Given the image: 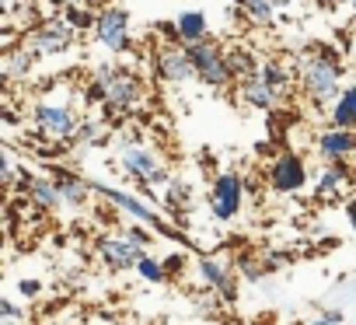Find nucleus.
Returning <instances> with one entry per match:
<instances>
[{"label": "nucleus", "instance_id": "obj_1", "mask_svg": "<svg viewBox=\"0 0 356 325\" xmlns=\"http://www.w3.org/2000/svg\"><path fill=\"white\" fill-rule=\"evenodd\" d=\"M297 84L300 91L307 95L311 105L318 109H328L339 91L346 88V60L335 46L328 42H318L311 46L304 56H300V67H297Z\"/></svg>", "mask_w": 356, "mask_h": 325}, {"label": "nucleus", "instance_id": "obj_2", "mask_svg": "<svg viewBox=\"0 0 356 325\" xmlns=\"http://www.w3.org/2000/svg\"><path fill=\"white\" fill-rule=\"evenodd\" d=\"M91 189H95V196H102L108 207H115V210H119V214H126L129 221H140V224H147V228H154V231H161V235L175 238L178 245H189V238H186L182 231H178V228H171V224L161 217V210H157L147 196H133V193L115 189V186L98 182V179H91Z\"/></svg>", "mask_w": 356, "mask_h": 325}, {"label": "nucleus", "instance_id": "obj_3", "mask_svg": "<svg viewBox=\"0 0 356 325\" xmlns=\"http://www.w3.org/2000/svg\"><path fill=\"white\" fill-rule=\"evenodd\" d=\"M91 35H95L98 49H105L108 56H122V53H129L136 46L133 42V18L119 4L98 8V22H95V32Z\"/></svg>", "mask_w": 356, "mask_h": 325}, {"label": "nucleus", "instance_id": "obj_4", "mask_svg": "<svg viewBox=\"0 0 356 325\" xmlns=\"http://www.w3.org/2000/svg\"><path fill=\"white\" fill-rule=\"evenodd\" d=\"M189 49V60L196 67V81L210 91H224L234 84V74H231V63H227V53L220 49L217 39H203V42H193L186 46Z\"/></svg>", "mask_w": 356, "mask_h": 325}, {"label": "nucleus", "instance_id": "obj_5", "mask_svg": "<svg viewBox=\"0 0 356 325\" xmlns=\"http://www.w3.org/2000/svg\"><path fill=\"white\" fill-rule=\"evenodd\" d=\"M81 112L70 105V102H35L32 105V126L42 133V136H49V140H56V143H74V136H77V129H81Z\"/></svg>", "mask_w": 356, "mask_h": 325}, {"label": "nucleus", "instance_id": "obj_6", "mask_svg": "<svg viewBox=\"0 0 356 325\" xmlns=\"http://www.w3.org/2000/svg\"><path fill=\"white\" fill-rule=\"evenodd\" d=\"M311 182V172H307V161L297 154V150H280L269 157V168H266V186L276 193V196H297L304 193Z\"/></svg>", "mask_w": 356, "mask_h": 325}, {"label": "nucleus", "instance_id": "obj_7", "mask_svg": "<svg viewBox=\"0 0 356 325\" xmlns=\"http://www.w3.org/2000/svg\"><path fill=\"white\" fill-rule=\"evenodd\" d=\"M22 42L39 56V60H53V56H63L67 49H74V42H77V32L60 18V15H49L42 25H35V29H29L25 35H22Z\"/></svg>", "mask_w": 356, "mask_h": 325}, {"label": "nucleus", "instance_id": "obj_8", "mask_svg": "<svg viewBox=\"0 0 356 325\" xmlns=\"http://www.w3.org/2000/svg\"><path fill=\"white\" fill-rule=\"evenodd\" d=\"M245 175H238V172H217L213 175V182H210V214H213V221H220V224H231L238 214H241V207H245Z\"/></svg>", "mask_w": 356, "mask_h": 325}, {"label": "nucleus", "instance_id": "obj_9", "mask_svg": "<svg viewBox=\"0 0 356 325\" xmlns=\"http://www.w3.org/2000/svg\"><path fill=\"white\" fill-rule=\"evenodd\" d=\"M150 67H154V77L164 84V88H178V84H189L196 77V67L189 60V49L182 42H161L150 56Z\"/></svg>", "mask_w": 356, "mask_h": 325}, {"label": "nucleus", "instance_id": "obj_10", "mask_svg": "<svg viewBox=\"0 0 356 325\" xmlns=\"http://www.w3.org/2000/svg\"><path fill=\"white\" fill-rule=\"evenodd\" d=\"M143 98H147L143 77L136 70H129V67H119V74L108 81V105H105V112L108 116H129L133 109L143 105Z\"/></svg>", "mask_w": 356, "mask_h": 325}, {"label": "nucleus", "instance_id": "obj_11", "mask_svg": "<svg viewBox=\"0 0 356 325\" xmlns=\"http://www.w3.org/2000/svg\"><path fill=\"white\" fill-rule=\"evenodd\" d=\"M196 273L207 283V290H213L224 304H234L238 301V276H234V266L227 259H220V255H200L196 259Z\"/></svg>", "mask_w": 356, "mask_h": 325}, {"label": "nucleus", "instance_id": "obj_12", "mask_svg": "<svg viewBox=\"0 0 356 325\" xmlns=\"http://www.w3.org/2000/svg\"><path fill=\"white\" fill-rule=\"evenodd\" d=\"M161 165H164V161H161V154H157L150 143H129V147H119V168H122V175L133 179L136 186H147Z\"/></svg>", "mask_w": 356, "mask_h": 325}, {"label": "nucleus", "instance_id": "obj_13", "mask_svg": "<svg viewBox=\"0 0 356 325\" xmlns=\"http://www.w3.org/2000/svg\"><path fill=\"white\" fill-rule=\"evenodd\" d=\"M18 189L25 193V200L32 207H39V214H53V210L63 207V196H60V189H56V182H53L49 172H29V168H22Z\"/></svg>", "mask_w": 356, "mask_h": 325}, {"label": "nucleus", "instance_id": "obj_14", "mask_svg": "<svg viewBox=\"0 0 356 325\" xmlns=\"http://www.w3.org/2000/svg\"><path fill=\"white\" fill-rule=\"evenodd\" d=\"M353 182L349 161H321V168L311 175V193L314 200H339Z\"/></svg>", "mask_w": 356, "mask_h": 325}, {"label": "nucleus", "instance_id": "obj_15", "mask_svg": "<svg viewBox=\"0 0 356 325\" xmlns=\"http://www.w3.org/2000/svg\"><path fill=\"white\" fill-rule=\"evenodd\" d=\"M95 252H98L102 266H105V269H112V273L133 269V266H136V259L143 255L136 245H129V241H126V235H98V238H95Z\"/></svg>", "mask_w": 356, "mask_h": 325}, {"label": "nucleus", "instance_id": "obj_16", "mask_svg": "<svg viewBox=\"0 0 356 325\" xmlns=\"http://www.w3.org/2000/svg\"><path fill=\"white\" fill-rule=\"evenodd\" d=\"M46 172L53 175V182H56V189H60V196H63V207L81 210V207H88V200L95 196L91 179L77 175L74 168H63V165H56V161H49V168H46Z\"/></svg>", "mask_w": 356, "mask_h": 325}, {"label": "nucleus", "instance_id": "obj_17", "mask_svg": "<svg viewBox=\"0 0 356 325\" xmlns=\"http://www.w3.org/2000/svg\"><path fill=\"white\" fill-rule=\"evenodd\" d=\"M314 154L321 161H349L356 154V129L325 126L314 133Z\"/></svg>", "mask_w": 356, "mask_h": 325}, {"label": "nucleus", "instance_id": "obj_18", "mask_svg": "<svg viewBox=\"0 0 356 325\" xmlns=\"http://www.w3.org/2000/svg\"><path fill=\"white\" fill-rule=\"evenodd\" d=\"M238 98H241V105H245V109H255V112H276V109L286 102V95H283V91H276L262 74H255V77L241 81V84H238Z\"/></svg>", "mask_w": 356, "mask_h": 325}, {"label": "nucleus", "instance_id": "obj_19", "mask_svg": "<svg viewBox=\"0 0 356 325\" xmlns=\"http://www.w3.org/2000/svg\"><path fill=\"white\" fill-rule=\"evenodd\" d=\"M35 63H39V56H35L25 42L4 49V88L11 91L18 81H29V77L35 74Z\"/></svg>", "mask_w": 356, "mask_h": 325}, {"label": "nucleus", "instance_id": "obj_20", "mask_svg": "<svg viewBox=\"0 0 356 325\" xmlns=\"http://www.w3.org/2000/svg\"><path fill=\"white\" fill-rule=\"evenodd\" d=\"M328 126L356 129V84H346L339 91V98L328 105Z\"/></svg>", "mask_w": 356, "mask_h": 325}, {"label": "nucleus", "instance_id": "obj_21", "mask_svg": "<svg viewBox=\"0 0 356 325\" xmlns=\"http://www.w3.org/2000/svg\"><path fill=\"white\" fill-rule=\"evenodd\" d=\"M175 25H178V39H182V46H193V42L210 39L207 11H182V15L175 18Z\"/></svg>", "mask_w": 356, "mask_h": 325}, {"label": "nucleus", "instance_id": "obj_22", "mask_svg": "<svg viewBox=\"0 0 356 325\" xmlns=\"http://www.w3.org/2000/svg\"><path fill=\"white\" fill-rule=\"evenodd\" d=\"M234 8H238V15L248 22V25H255V29H269L273 22H276V4L273 0H234Z\"/></svg>", "mask_w": 356, "mask_h": 325}, {"label": "nucleus", "instance_id": "obj_23", "mask_svg": "<svg viewBox=\"0 0 356 325\" xmlns=\"http://www.w3.org/2000/svg\"><path fill=\"white\" fill-rule=\"evenodd\" d=\"M259 74H262L276 91H283V95H290V91H293V81H297V77H293V67H290L283 56H266V60H262V67H259Z\"/></svg>", "mask_w": 356, "mask_h": 325}, {"label": "nucleus", "instance_id": "obj_24", "mask_svg": "<svg viewBox=\"0 0 356 325\" xmlns=\"http://www.w3.org/2000/svg\"><path fill=\"white\" fill-rule=\"evenodd\" d=\"M112 140V133H108V119H98V116H84L81 119V129H77V136H74V143L70 147H102V143H108Z\"/></svg>", "mask_w": 356, "mask_h": 325}, {"label": "nucleus", "instance_id": "obj_25", "mask_svg": "<svg viewBox=\"0 0 356 325\" xmlns=\"http://www.w3.org/2000/svg\"><path fill=\"white\" fill-rule=\"evenodd\" d=\"M189 200H193V186L182 175H171L168 186L161 189V207H168V210H186Z\"/></svg>", "mask_w": 356, "mask_h": 325}, {"label": "nucleus", "instance_id": "obj_26", "mask_svg": "<svg viewBox=\"0 0 356 325\" xmlns=\"http://www.w3.org/2000/svg\"><path fill=\"white\" fill-rule=\"evenodd\" d=\"M227 63H231V74H234L238 84L248 81V77H255L259 67H262V60L255 53H248V49H227Z\"/></svg>", "mask_w": 356, "mask_h": 325}, {"label": "nucleus", "instance_id": "obj_27", "mask_svg": "<svg viewBox=\"0 0 356 325\" xmlns=\"http://www.w3.org/2000/svg\"><path fill=\"white\" fill-rule=\"evenodd\" d=\"M133 273H136L143 283H150V287H161L164 280H171L168 269H164V259H157V255H150V252H143V255L136 259Z\"/></svg>", "mask_w": 356, "mask_h": 325}, {"label": "nucleus", "instance_id": "obj_28", "mask_svg": "<svg viewBox=\"0 0 356 325\" xmlns=\"http://www.w3.org/2000/svg\"><path fill=\"white\" fill-rule=\"evenodd\" d=\"M60 18H63L77 35H84V32H95L98 11H91V8H84V4H70V8H60Z\"/></svg>", "mask_w": 356, "mask_h": 325}, {"label": "nucleus", "instance_id": "obj_29", "mask_svg": "<svg viewBox=\"0 0 356 325\" xmlns=\"http://www.w3.org/2000/svg\"><path fill=\"white\" fill-rule=\"evenodd\" d=\"M81 102H84V109H105L108 105V84L91 74L88 84L81 88Z\"/></svg>", "mask_w": 356, "mask_h": 325}, {"label": "nucleus", "instance_id": "obj_30", "mask_svg": "<svg viewBox=\"0 0 356 325\" xmlns=\"http://www.w3.org/2000/svg\"><path fill=\"white\" fill-rule=\"evenodd\" d=\"M0 182H4L8 189H18V182H22V168H18V161H15V150H11V147L0 150Z\"/></svg>", "mask_w": 356, "mask_h": 325}, {"label": "nucleus", "instance_id": "obj_31", "mask_svg": "<svg viewBox=\"0 0 356 325\" xmlns=\"http://www.w3.org/2000/svg\"><path fill=\"white\" fill-rule=\"evenodd\" d=\"M150 231H154V228H147V224H140V221H129V224L122 228L126 241L136 245L140 252H150V245H154V235H150Z\"/></svg>", "mask_w": 356, "mask_h": 325}, {"label": "nucleus", "instance_id": "obj_32", "mask_svg": "<svg viewBox=\"0 0 356 325\" xmlns=\"http://www.w3.org/2000/svg\"><path fill=\"white\" fill-rule=\"evenodd\" d=\"M234 269H238V273H241V276H245V280H252V283H255V280H262V276H266V266H262V262H259V259H255V255H248V252H245V255H238V259H234Z\"/></svg>", "mask_w": 356, "mask_h": 325}, {"label": "nucleus", "instance_id": "obj_33", "mask_svg": "<svg viewBox=\"0 0 356 325\" xmlns=\"http://www.w3.org/2000/svg\"><path fill=\"white\" fill-rule=\"evenodd\" d=\"M15 290H18V297L35 301V297H42V280H39V276H22V280L15 283Z\"/></svg>", "mask_w": 356, "mask_h": 325}, {"label": "nucleus", "instance_id": "obj_34", "mask_svg": "<svg viewBox=\"0 0 356 325\" xmlns=\"http://www.w3.org/2000/svg\"><path fill=\"white\" fill-rule=\"evenodd\" d=\"M189 262H186V252H168L164 255V269H168V276H178Z\"/></svg>", "mask_w": 356, "mask_h": 325}, {"label": "nucleus", "instance_id": "obj_35", "mask_svg": "<svg viewBox=\"0 0 356 325\" xmlns=\"http://www.w3.org/2000/svg\"><path fill=\"white\" fill-rule=\"evenodd\" d=\"M0 318H29V311L15 297H4V301H0Z\"/></svg>", "mask_w": 356, "mask_h": 325}, {"label": "nucleus", "instance_id": "obj_36", "mask_svg": "<svg viewBox=\"0 0 356 325\" xmlns=\"http://www.w3.org/2000/svg\"><path fill=\"white\" fill-rule=\"evenodd\" d=\"M129 143H143V129L136 122H129L122 133H119V147H129Z\"/></svg>", "mask_w": 356, "mask_h": 325}, {"label": "nucleus", "instance_id": "obj_37", "mask_svg": "<svg viewBox=\"0 0 356 325\" xmlns=\"http://www.w3.org/2000/svg\"><path fill=\"white\" fill-rule=\"evenodd\" d=\"M307 325H342V311H339V308H328V311H321L318 318H311Z\"/></svg>", "mask_w": 356, "mask_h": 325}, {"label": "nucleus", "instance_id": "obj_38", "mask_svg": "<svg viewBox=\"0 0 356 325\" xmlns=\"http://www.w3.org/2000/svg\"><path fill=\"white\" fill-rule=\"evenodd\" d=\"M0 119H4L8 129H18V126H22V116H18L15 105H8V102H4V109H0Z\"/></svg>", "mask_w": 356, "mask_h": 325}, {"label": "nucleus", "instance_id": "obj_39", "mask_svg": "<svg viewBox=\"0 0 356 325\" xmlns=\"http://www.w3.org/2000/svg\"><path fill=\"white\" fill-rule=\"evenodd\" d=\"M342 210H346V221H349V228H353V231H356V196H349V200H346V207H342Z\"/></svg>", "mask_w": 356, "mask_h": 325}, {"label": "nucleus", "instance_id": "obj_40", "mask_svg": "<svg viewBox=\"0 0 356 325\" xmlns=\"http://www.w3.org/2000/svg\"><path fill=\"white\" fill-rule=\"evenodd\" d=\"M81 4H84V8H91V11H98V8H105V4H108V0H81Z\"/></svg>", "mask_w": 356, "mask_h": 325}, {"label": "nucleus", "instance_id": "obj_41", "mask_svg": "<svg viewBox=\"0 0 356 325\" xmlns=\"http://www.w3.org/2000/svg\"><path fill=\"white\" fill-rule=\"evenodd\" d=\"M0 325H29V318H0Z\"/></svg>", "mask_w": 356, "mask_h": 325}, {"label": "nucleus", "instance_id": "obj_42", "mask_svg": "<svg viewBox=\"0 0 356 325\" xmlns=\"http://www.w3.org/2000/svg\"><path fill=\"white\" fill-rule=\"evenodd\" d=\"M273 4H276V8L283 11V8H290V4H297V0H273Z\"/></svg>", "mask_w": 356, "mask_h": 325}, {"label": "nucleus", "instance_id": "obj_43", "mask_svg": "<svg viewBox=\"0 0 356 325\" xmlns=\"http://www.w3.org/2000/svg\"><path fill=\"white\" fill-rule=\"evenodd\" d=\"M346 4H349V11H353V25H356V0H346Z\"/></svg>", "mask_w": 356, "mask_h": 325}]
</instances>
